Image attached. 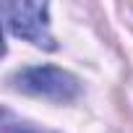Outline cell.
<instances>
[{
	"instance_id": "cell-1",
	"label": "cell",
	"mask_w": 133,
	"mask_h": 133,
	"mask_svg": "<svg viewBox=\"0 0 133 133\" xmlns=\"http://www.w3.org/2000/svg\"><path fill=\"white\" fill-rule=\"evenodd\" d=\"M13 89L31 94V97H42V99H52V102H71L81 94V84L73 73L55 68V65H29L21 68L11 76Z\"/></svg>"
},
{
	"instance_id": "cell-2",
	"label": "cell",
	"mask_w": 133,
	"mask_h": 133,
	"mask_svg": "<svg viewBox=\"0 0 133 133\" xmlns=\"http://www.w3.org/2000/svg\"><path fill=\"white\" fill-rule=\"evenodd\" d=\"M0 13H3V26L11 37L26 39L34 47L42 50H55V39L50 34V5L47 3H29V0H21V3H3L0 5Z\"/></svg>"
},
{
	"instance_id": "cell-3",
	"label": "cell",
	"mask_w": 133,
	"mask_h": 133,
	"mask_svg": "<svg viewBox=\"0 0 133 133\" xmlns=\"http://www.w3.org/2000/svg\"><path fill=\"white\" fill-rule=\"evenodd\" d=\"M3 128H5V133H52V130H44V128H39V125H34V123L16 120L8 110L3 112Z\"/></svg>"
}]
</instances>
